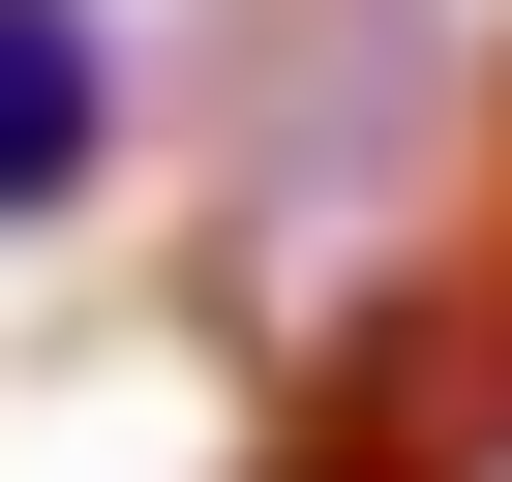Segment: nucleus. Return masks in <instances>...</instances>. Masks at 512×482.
Instances as JSON below:
<instances>
[{
  "instance_id": "nucleus-1",
  "label": "nucleus",
  "mask_w": 512,
  "mask_h": 482,
  "mask_svg": "<svg viewBox=\"0 0 512 482\" xmlns=\"http://www.w3.org/2000/svg\"><path fill=\"white\" fill-rule=\"evenodd\" d=\"M91 151H121V31L91 0H0V241L91 211Z\"/></svg>"
}]
</instances>
